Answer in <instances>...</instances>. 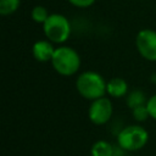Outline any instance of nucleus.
I'll list each match as a JSON object with an SVG mask.
<instances>
[{
  "mask_svg": "<svg viewBox=\"0 0 156 156\" xmlns=\"http://www.w3.org/2000/svg\"><path fill=\"white\" fill-rule=\"evenodd\" d=\"M44 34L51 43H65L71 34L69 21L60 13H51L43 24Z\"/></svg>",
  "mask_w": 156,
  "mask_h": 156,
  "instance_id": "20e7f679",
  "label": "nucleus"
},
{
  "mask_svg": "<svg viewBox=\"0 0 156 156\" xmlns=\"http://www.w3.org/2000/svg\"><path fill=\"white\" fill-rule=\"evenodd\" d=\"M146 98H145V94L141 91V90H133L128 94L127 96V105L133 110L138 106H141V105H146Z\"/></svg>",
  "mask_w": 156,
  "mask_h": 156,
  "instance_id": "9d476101",
  "label": "nucleus"
},
{
  "mask_svg": "<svg viewBox=\"0 0 156 156\" xmlns=\"http://www.w3.org/2000/svg\"><path fill=\"white\" fill-rule=\"evenodd\" d=\"M69 4H72L73 6L76 7H80V9H84V7H89L91 6L95 0H68Z\"/></svg>",
  "mask_w": 156,
  "mask_h": 156,
  "instance_id": "2eb2a0df",
  "label": "nucleus"
},
{
  "mask_svg": "<svg viewBox=\"0 0 156 156\" xmlns=\"http://www.w3.org/2000/svg\"><path fill=\"white\" fill-rule=\"evenodd\" d=\"M55 50L56 49L52 46V44H51L50 40H38V41L34 43V45L32 48L33 56L39 62L51 61Z\"/></svg>",
  "mask_w": 156,
  "mask_h": 156,
  "instance_id": "0eeeda50",
  "label": "nucleus"
},
{
  "mask_svg": "<svg viewBox=\"0 0 156 156\" xmlns=\"http://www.w3.org/2000/svg\"><path fill=\"white\" fill-rule=\"evenodd\" d=\"M149 140V133L145 128L136 124L124 127L117 135L118 145L127 151H136L143 149Z\"/></svg>",
  "mask_w": 156,
  "mask_h": 156,
  "instance_id": "7ed1b4c3",
  "label": "nucleus"
},
{
  "mask_svg": "<svg viewBox=\"0 0 156 156\" xmlns=\"http://www.w3.org/2000/svg\"><path fill=\"white\" fill-rule=\"evenodd\" d=\"M107 83L96 72L87 71L78 76L76 80V88L78 93L88 100H96L105 96Z\"/></svg>",
  "mask_w": 156,
  "mask_h": 156,
  "instance_id": "f257e3e1",
  "label": "nucleus"
},
{
  "mask_svg": "<svg viewBox=\"0 0 156 156\" xmlns=\"http://www.w3.org/2000/svg\"><path fill=\"white\" fill-rule=\"evenodd\" d=\"M51 65L58 74L73 76L80 67V57L74 49L69 46H60L54 52Z\"/></svg>",
  "mask_w": 156,
  "mask_h": 156,
  "instance_id": "f03ea898",
  "label": "nucleus"
},
{
  "mask_svg": "<svg viewBox=\"0 0 156 156\" xmlns=\"http://www.w3.org/2000/svg\"><path fill=\"white\" fill-rule=\"evenodd\" d=\"M112 102L110 99L102 96L100 99L93 100L89 110H88V117L91 123L96 126H102L108 122V119L112 116Z\"/></svg>",
  "mask_w": 156,
  "mask_h": 156,
  "instance_id": "39448f33",
  "label": "nucleus"
},
{
  "mask_svg": "<svg viewBox=\"0 0 156 156\" xmlns=\"http://www.w3.org/2000/svg\"><path fill=\"white\" fill-rule=\"evenodd\" d=\"M127 90H128V84L123 78L115 77L107 82L106 93L112 98H122L127 94Z\"/></svg>",
  "mask_w": 156,
  "mask_h": 156,
  "instance_id": "6e6552de",
  "label": "nucleus"
},
{
  "mask_svg": "<svg viewBox=\"0 0 156 156\" xmlns=\"http://www.w3.org/2000/svg\"><path fill=\"white\" fill-rule=\"evenodd\" d=\"M21 0H0V13L2 16H7L13 13L18 6Z\"/></svg>",
  "mask_w": 156,
  "mask_h": 156,
  "instance_id": "9b49d317",
  "label": "nucleus"
},
{
  "mask_svg": "<svg viewBox=\"0 0 156 156\" xmlns=\"http://www.w3.org/2000/svg\"><path fill=\"white\" fill-rule=\"evenodd\" d=\"M90 154L91 156H112L113 147L106 140H98L93 144L90 149Z\"/></svg>",
  "mask_w": 156,
  "mask_h": 156,
  "instance_id": "1a4fd4ad",
  "label": "nucleus"
},
{
  "mask_svg": "<svg viewBox=\"0 0 156 156\" xmlns=\"http://www.w3.org/2000/svg\"><path fill=\"white\" fill-rule=\"evenodd\" d=\"M132 113H133L134 119L138 121V122H144V121H146L150 117L146 105H141V106H138V107L133 108L132 110Z\"/></svg>",
  "mask_w": 156,
  "mask_h": 156,
  "instance_id": "ddd939ff",
  "label": "nucleus"
},
{
  "mask_svg": "<svg viewBox=\"0 0 156 156\" xmlns=\"http://www.w3.org/2000/svg\"><path fill=\"white\" fill-rule=\"evenodd\" d=\"M139 54L147 61H156V30L141 29L135 38Z\"/></svg>",
  "mask_w": 156,
  "mask_h": 156,
  "instance_id": "423d86ee",
  "label": "nucleus"
},
{
  "mask_svg": "<svg viewBox=\"0 0 156 156\" xmlns=\"http://www.w3.org/2000/svg\"><path fill=\"white\" fill-rule=\"evenodd\" d=\"M146 107H147V111H149L150 117L154 118V119H156V94L147 99Z\"/></svg>",
  "mask_w": 156,
  "mask_h": 156,
  "instance_id": "4468645a",
  "label": "nucleus"
},
{
  "mask_svg": "<svg viewBox=\"0 0 156 156\" xmlns=\"http://www.w3.org/2000/svg\"><path fill=\"white\" fill-rule=\"evenodd\" d=\"M155 83H156V78H155Z\"/></svg>",
  "mask_w": 156,
  "mask_h": 156,
  "instance_id": "dca6fc26",
  "label": "nucleus"
},
{
  "mask_svg": "<svg viewBox=\"0 0 156 156\" xmlns=\"http://www.w3.org/2000/svg\"><path fill=\"white\" fill-rule=\"evenodd\" d=\"M30 16H32V20H33L34 22H37V23H43V24H44L45 21L48 20V17L50 16V13L48 12V10H46L44 6L38 5V6L33 7Z\"/></svg>",
  "mask_w": 156,
  "mask_h": 156,
  "instance_id": "f8f14e48",
  "label": "nucleus"
}]
</instances>
